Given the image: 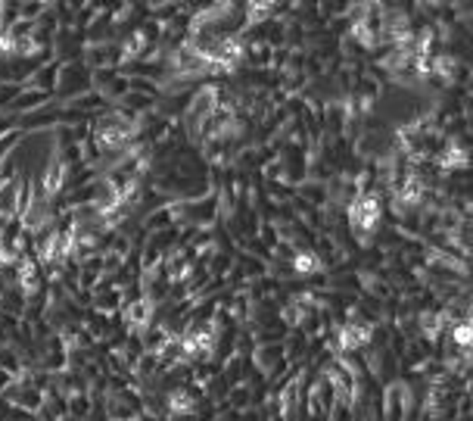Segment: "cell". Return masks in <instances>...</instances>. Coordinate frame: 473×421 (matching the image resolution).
Masks as SVG:
<instances>
[{
	"label": "cell",
	"mask_w": 473,
	"mask_h": 421,
	"mask_svg": "<svg viewBox=\"0 0 473 421\" xmlns=\"http://www.w3.org/2000/svg\"><path fill=\"white\" fill-rule=\"evenodd\" d=\"M467 331H470L467 325H458V328H454V340H458V343H467V340H470V334H467Z\"/></svg>",
	"instance_id": "2"
},
{
	"label": "cell",
	"mask_w": 473,
	"mask_h": 421,
	"mask_svg": "<svg viewBox=\"0 0 473 421\" xmlns=\"http://www.w3.org/2000/svg\"><path fill=\"white\" fill-rule=\"evenodd\" d=\"M367 337H371V331H367L364 325H349V328H342V334H340V346L342 350H355V346H361Z\"/></svg>",
	"instance_id": "1"
}]
</instances>
